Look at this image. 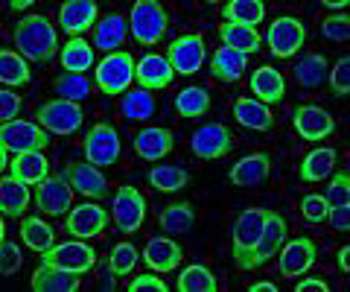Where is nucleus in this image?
<instances>
[{
  "instance_id": "nucleus-39",
  "label": "nucleus",
  "mask_w": 350,
  "mask_h": 292,
  "mask_svg": "<svg viewBox=\"0 0 350 292\" xmlns=\"http://www.w3.org/2000/svg\"><path fill=\"white\" fill-rule=\"evenodd\" d=\"M327 73L330 68H327V59L321 53H306L301 62H295V79L304 88H319L321 82H327Z\"/></svg>"
},
{
  "instance_id": "nucleus-7",
  "label": "nucleus",
  "mask_w": 350,
  "mask_h": 292,
  "mask_svg": "<svg viewBox=\"0 0 350 292\" xmlns=\"http://www.w3.org/2000/svg\"><path fill=\"white\" fill-rule=\"evenodd\" d=\"M266 213H269V208H245L234 222V240H231L234 243V261L243 269H248L251 252H254L260 231H262V225H266Z\"/></svg>"
},
{
  "instance_id": "nucleus-55",
  "label": "nucleus",
  "mask_w": 350,
  "mask_h": 292,
  "mask_svg": "<svg viewBox=\"0 0 350 292\" xmlns=\"http://www.w3.org/2000/svg\"><path fill=\"white\" fill-rule=\"evenodd\" d=\"M338 269H342V272H350V245L338 248Z\"/></svg>"
},
{
  "instance_id": "nucleus-28",
  "label": "nucleus",
  "mask_w": 350,
  "mask_h": 292,
  "mask_svg": "<svg viewBox=\"0 0 350 292\" xmlns=\"http://www.w3.org/2000/svg\"><path fill=\"white\" fill-rule=\"evenodd\" d=\"M32 193L24 181L6 176H0V213L3 216H24V211L29 208Z\"/></svg>"
},
{
  "instance_id": "nucleus-19",
  "label": "nucleus",
  "mask_w": 350,
  "mask_h": 292,
  "mask_svg": "<svg viewBox=\"0 0 350 292\" xmlns=\"http://www.w3.org/2000/svg\"><path fill=\"white\" fill-rule=\"evenodd\" d=\"M175 79V73L170 68V62L163 53H146L140 56V62H135V82L137 88L144 91H163L170 88Z\"/></svg>"
},
{
  "instance_id": "nucleus-41",
  "label": "nucleus",
  "mask_w": 350,
  "mask_h": 292,
  "mask_svg": "<svg viewBox=\"0 0 350 292\" xmlns=\"http://www.w3.org/2000/svg\"><path fill=\"white\" fill-rule=\"evenodd\" d=\"M149 185L161 193H178L190 185V176H187V170H181V167L158 164L149 170Z\"/></svg>"
},
{
  "instance_id": "nucleus-11",
  "label": "nucleus",
  "mask_w": 350,
  "mask_h": 292,
  "mask_svg": "<svg viewBox=\"0 0 350 292\" xmlns=\"http://www.w3.org/2000/svg\"><path fill=\"white\" fill-rule=\"evenodd\" d=\"M64 216H68V220H64V228H68V234L73 240H94V237H100L108 228V220H111L108 211L96 202L76 204V208H70Z\"/></svg>"
},
{
  "instance_id": "nucleus-44",
  "label": "nucleus",
  "mask_w": 350,
  "mask_h": 292,
  "mask_svg": "<svg viewBox=\"0 0 350 292\" xmlns=\"http://www.w3.org/2000/svg\"><path fill=\"white\" fill-rule=\"evenodd\" d=\"M108 266H111V272L117 278L131 275V269L137 266V248L131 243H117L111 248V254H108Z\"/></svg>"
},
{
  "instance_id": "nucleus-40",
  "label": "nucleus",
  "mask_w": 350,
  "mask_h": 292,
  "mask_svg": "<svg viewBox=\"0 0 350 292\" xmlns=\"http://www.w3.org/2000/svg\"><path fill=\"white\" fill-rule=\"evenodd\" d=\"M120 111L129 120H149L155 114V96L152 91H144V88H129L126 94H120Z\"/></svg>"
},
{
  "instance_id": "nucleus-56",
  "label": "nucleus",
  "mask_w": 350,
  "mask_h": 292,
  "mask_svg": "<svg viewBox=\"0 0 350 292\" xmlns=\"http://www.w3.org/2000/svg\"><path fill=\"white\" fill-rule=\"evenodd\" d=\"M248 292H278V287L271 280H257V284L248 287Z\"/></svg>"
},
{
  "instance_id": "nucleus-17",
  "label": "nucleus",
  "mask_w": 350,
  "mask_h": 292,
  "mask_svg": "<svg viewBox=\"0 0 350 292\" xmlns=\"http://www.w3.org/2000/svg\"><path fill=\"white\" fill-rule=\"evenodd\" d=\"M73 190L62 176H47L36 185V204L47 216H64L73 208Z\"/></svg>"
},
{
  "instance_id": "nucleus-43",
  "label": "nucleus",
  "mask_w": 350,
  "mask_h": 292,
  "mask_svg": "<svg viewBox=\"0 0 350 292\" xmlns=\"http://www.w3.org/2000/svg\"><path fill=\"white\" fill-rule=\"evenodd\" d=\"M53 88H56L59 100L79 103V100H85V96L91 94V82H88V77H82V73H62V77L53 82Z\"/></svg>"
},
{
  "instance_id": "nucleus-60",
  "label": "nucleus",
  "mask_w": 350,
  "mask_h": 292,
  "mask_svg": "<svg viewBox=\"0 0 350 292\" xmlns=\"http://www.w3.org/2000/svg\"><path fill=\"white\" fill-rule=\"evenodd\" d=\"M6 240V222H3V216H0V243Z\"/></svg>"
},
{
  "instance_id": "nucleus-5",
  "label": "nucleus",
  "mask_w": 350,
  "mask_h": 292,
  "mask_svg": "<svg viewBox=\"0 0 350 292\" xmlns=\"http://www.w3.org/2000/svg\"><path fill=\"white\" fill-rule=\"evenodd\" d=\"M82 120H85V111L73 100H50L36 111V123L47 135H73L79 132Z\"/></svg>"
},
{
  "instance_id": "nucleus-36",
  "label": "nucleus",
  "mask_w": 350,
  "mask_h": 292,
  "mask_svg": "<svg viewBox=\"0 0 350 292\" xmlns=\"http://www.w3.org/2000/svg\"><path fill=\"white\" fill-rule=\"evenodd\" d=\"M21 240L27 243L29 252L44 254L53 243H56V231H53V225L44 222L41 216H27V220L21 222Z\"/></svg>"
},
{
  "instance_id": "nucleus-13",
  "label": "nucleus",
  "mask_w": 350,
  "mask_h": 292,
  "mask_svg": "<svg viewBox=\"0 0 350 292\" xmlns=\"http://www.w3.org/2000/svg\"><path fill=\"white\" fill-rule=\"evenodd\" d=\"M111 213H114V222L123 234H135L140 231V225L146 220V199L140 196L137 187L123 185L117 187V196L111 202Z\"/></svg>"
},
{
  "instance_id": "nucleus-33",
  "label": "nucleus",
  "mask_w": 350,
  "mask_h": 292,
  "mask_svg": "<svg viewBox=\"0 0 350 292\" xmlns=\"http://www.w3.org/2000/svg\"><path fill=\"white\" fill-rule=\"evenodd\" d=\"M225 24H239V27H254L266 18V3L262 0H228L222 6Z\"/></svg>"
},
{
  "instance_id": "nucleus-6",
  "label": "nucleus",
  "mask_w": 350,
  "mask_h": 292,
  "mask_svg": "<svg viewBox=\"0 0 350 292\" xmlns=\"http://www.w3.org/2000/svg\"><path fill=\"white\" fill-rule=\"evenodd\" d=\"M0 146L6 152H44V146H50V135L44 132L38 123H29V120H15L9 123H0Z\"/></svg>"
},
{
  "instance_id": "nucleus-12",
  "label": "nucleus",
  "mask_w": 350,
  "mask_h": 292,
  "mask_svg": "<svg viewBox=\"0 0 350 292\" xmlns=\"http://www.w3.org/2000/svg\"><path fill=\"white\" fill-rule=\"evenodd\" d=\"M62 178L68 181L73 193H79L85 199L100 202L108 196V178L103 176L100 167L88 164V161H70V164L62 170Z\"/></svg>"
},
{
  "instance_id": "nucleus-24",
  "label": "nucleus",
  "mask_w": 350,
  "mask_h": 292,
  "mask_svg": "<svg viewBox=\"0 0 350 292\" xmlns=\"http://www.w3.org/2000/svg\"><path fill=\"white\" fill-rule=\"evenodd\" d=\"M9 176L18 178V181H24L27 187H36L41 178H47L50 176V161L44 152H18L9 158Z\"/></svg>"
},
{
  "instance_id": "nucleus-34",
  "label": "nucleus",
  "mask_w": 350,
  "mask_h": 292,
  "mask_svg": "<svg viewBox=\"0 0 350 292\" xmlns=\"http://www.w3.org/2000/svg\"><path fill=\"white\" fill-rule=\"evenodd\" d=\"M59 59L64 73H82L85 77L94 68V47L85 38H68V44L59 50Z\"/></svg>"
},
{
  "instance_id": "nucleus-54",
  "label": "nucleus",
  "mask_w": 350,
  "mask_h": 292,
  "mask_svg": "<svg viewBox=\"0 0 350 292\" xmlns=\"http://www.w3.org/2000/svg\"><path fill=\"white\" fill-rule=\"evenodd\" d=\"M96 269H100V289H105V292H111L114 289V280H117V275L111 272V266H108V261L100 266V261H96Z\"/></svg>"
},
{
  "instance_id": "nucleus-32",
  "label": "nucleus",
  "mask_w": 350,
  "mask_h": 292,
  "mask_svg": "<svg viewBox=\"0 0 350 292\" xmlns=\"http://www.w3.org/2000/svg\"><path fill=\"white\" fill-rule=\"evenodd\" d=\"M196 225V211L190 202H172L161 211V228L167 237H184Z\"/></svg>"
},
{
  "instance_id": "nucleus-49",
  "label": "nucleus",
  "mask_w": 350,
  "mask_h": 292,
  "mask_svg": "<svg viewBox=\"0 0 350 292\" xmlns=\"http://www.w3.org/2000/svg\"><path fill=\"white\" fill-rule=\"evenodd\" d=\"M327 82H330V91L336 96H347L350 94V59L347 56H342L330 68V73H327Z\"/></svg>"
},
{
  "instance_id": "nucleus-15",
  "label": "nucleus",
  "mask_w": 350,
  "mask_h": 292,
  "mask_svg": "<svg viewBox=\"0 0 350 292\" xmlns=\"http://www.w3.org/2000/svg\"><path fill=\"white\" fill-rule=\"evenodd\" d=\"M286 234H289V225L283 220L280 213L269 211L266 213V225H262L260 231V240L254 245V252H251V261H248V269H257L262 263H269L271 257L280 252V245L286 243Z\"/></svg>"
},
{
  "instance_id": "nucleus-29",
  "label": "nucleus",
  "mask_w": 350,
  "mask_h": 292,
  "mask_svg": "<svg viewBox=\"0 0 350 292\" xmlns=\"http://www.w3.org/2000/svg\"><path fill=\"white\" fill-rule=\"evenodd\" d=\"M251 91L260 103H280L283 94H286V79L280 77V70H275L271 64H262V68L254 70L251 77Z\"/></svg>"
},
{
  "instance_id": "nucleus-52",
  "label": "nucleus",
  "mask_w": 350,
  "mask_h": 292,
  "mask_svg": "<svg viewBox=\"0 0 350 292\" xmlns=\"http://www.w3.org/2000/svg\"><path fill=\"white\" fill-rule=\"evenodd\" d=\"M327 222H330L336 231H350V204H336V208H330Z\"/></svg>"
},
{
  "instance_id": "nucleus-51",
  "label": "nucleus",
  "mask_w": 350,
  "mask_h": 292,
  "mask_svg": "<svg viewBox=\"0 0 350 292\" xmlns=\"http://www.w3.org/2000/svg\"><path fill=\"white\" fill-rule=\"evenodd\" d=\"M129 292H170V287L163 284L155 272H149V275H140V278L131 280Z\"/></svg>"
},
{
  "instance_id": "nucleus-50",
  "label": "nucleus",
  "mask_w": 350,
  "mask_h": 292,
  "mask_svg": "<svg viewBox=\"0 0 350 292\" xmlns=\"http://www.w3.org/2000/svg\"><path fill=\"white\" fill-rule=\"evenodd\" d=\"M21 96L12 88H0V123H9L21 114Z\"/></svg>"
},
{
  "instance_id": "nucleus-20",
  "label": "nucleus",
  "mask_w": 350,
  "mask_h": 292,
  "mask_svg": "<svg viewBox=\"0 0 350 292\" xmlns=\"http://www.w3.org/2000/svg\"><path fill=\"white\" fill-rule=\"evenodd\" d=\"M100 6L94 0H68L59 9V27L68 32V38H82V32L94 29Z\"/></svg>"
},
{
  "instance_id": "nucleus-23",
  "label": "nucleus",
  "mask_w": 350,
  "mask_h": 292,
  "mask_svg": "<svg viewBox=\"0 0 350 292\" xmlns=\"http://www.w3.org/2000/svg\"><path fill=\"white\" fill-rule=\"evenodd\" d=\"M234 120L243 129H251V132H269V129L275 126V114H271V108L266 103L251 100V96H237Z\"/></svg>"
},
{
  "instance_id": "nucleus-9",
  "label": "nucleus",
  "mask_w": 350,
  "mask_h": 292,
  "mask_svg": "<svg viewBox=\"0 0 350 292\" xmlns=\"http://www.w3.org/2000/svg\"><path fill=\"white\" fill-rule=\"evenodd\" d=\"M304 41H306V27L292 15L271 21V27L266 32V44L275 59H292L304 47Z\"/></svg>"
},
{
  "instance_id": "nucleus-16",
  "label": "nucleus",
  "mask_w": 350,
  "mask_h": 292,
  "mask_svg": "<svg viewBox=\"0 0 350 292\" xmlns=\"http://www.w3.org/2000/svg\"><path fill=\"white\" fill-rule=\"evenodd\" d=\"M278 254H280V263H278L280 275L283 278H301L315 266V254L319 252H315V243L310 237H298V240L283 243Z\"/></svg>"
},
{
  "instance_id": "nucleus-25",
  "label": "nucleus",
  "mask_w": 350,
  "mask_h": 292,
  "mask_svg": "<svg viewBox=\"0 0 350 292\" xmlns=\"http://www.w3.org/2000/svg\"><path fill=\"white\" fill-rule=\"evenodd\" d=\"M172 144H175V137H172L170 129H163V126H149L140 135H135V152L144 161L167 158L172 152Z\"/></svg>"
},
{
  "instance_id": "nucleus-42",
  "label": "nucleus",
  "mask_w": 350,
  "mask_h": 292,
  "mask_svg": "<svg viewBox=\"0 0 350 292\" xmlns=\"http://www.w3.org/2000/svg\"><path fill=\"white\" fill-rule=\"evenodd\" d=\"M175 289L178 292H216L219 287H216V278H213L211 269L202 266V263H193L178 275Z\"/></svg>"
},
{
  "instance_id": "nucleus-37",
  "label": "nucleus",
  "mask_w": 350,
  "mask_h": 292,
  "mask_svg": "<svg viewBox=\"0 0 350 292\" xmlns=\"http://www.w3.org/2000/svg\"><path fill=\"white\" fill-rule=\"evenodd\" d=\"M29 62L15 50H0V85L6 88H18V85L29 82Z\"/></svg>"
},
{
  "instance_id": "nucleus-31",
  "label": "nucleus",
  "mask_w": 350,
  "mask_h": 292,
  "mask_svg": "<svg viewBox=\"0 0 350 292\" xmlns=\"http://www.w3.org/2000/svg\"><path fill=\"white\" fill-rule=\"evenodd\" d=\"M248 68V56L237 53L231 47H219L211 56V73L219 82H237Z\"/></svg>"
},
{
  "instance_id": "nucleus-46",
  "label": "nucleus",
  "mask_w": 350,
  "mask_h": 292,
  "mask_svg": "<svg viewBox=\"0 0 350 292\" xmlns=\"http://www.w3.org/2000/svg\"><path fill=\"white\" fill-rule=\"evenodd\" d=\"M327 213H330V204H327L324 193H310V196H304V202H301V216H304L306 222L319 225V222L327 220Z\"/></svg>"
},
{
  "instance_id": "nucleus-47",
  "label": "nucleus",
  "mask_w": 350,
  "mask_h": 292,
  "mask_svg": "<svg viewBox=\"0 0 350 292\" xmlns=\"http://www.w3.org/2000/svg\"><path fill=\"white\" fill-rule=\"evenodd\" d=\"M21 266H24V257H21L18 243L3 240V243H0V275L12 278V275L21 272Z\"/></svg>"
},
{
  "instance_id": "nucleus-35",
  "label": "nucleus",
  "mask_w": 350,
  "mask_h": 292,
  "mask_svg": "<svg viewBox=\"0 0 350 292\" xmlns=\"http://www.w3.org/2000/svg\"><path fill=\"white\" fill-rule=\"evenodd\" d=\"M219 38H222V47H231L237 53H243V56L257 53L262 44L260 32L254 27H239V24H222L219 27Z\"/></svg>"
},
{
  "instance_id": "nucleus-26",
  "label": "nucleus",
  "mask_w": 350,
  "mask_h": 292,
  "mask_svg": "<svg viewBox=\"0 0 350 292\" xmlns=\"http://www.w3.org/2000/svg\"><path fill=\"white\" fill-rule=\"evenodd\" d=\"M32 292H76L82 287V275L64 272V269H53V266H38L29 278Z\"/></svg>"
},
{
  "instance_id": "nucleus-21",
  "label": "nucleus",
  "mask_w": 350,
  "mask_h": 292,
  "mask_svg": "<svg viewBox=\"0 0 350 292\" xmlns=\"http://www.w3.org/2000/svg\"><path fill=\"white\" fill-rule=\"evenodd\" d=\"M181 261H184V252L172 237H152L144 248V263L149 266V272H155V275L172 272Z\"/></svg>"
},
{
  "instance_id": "nucleus-48",
  "label": "nucleus",
  "mask_w": 350,
  "mask_h": 292,
  "mask_svg": "<svg viewBox=\"0 0 350 292\" xmlns=\"http://www.w3.org/2000/svg\"><path fill=\"white\" fill-rule=\"evenodd\" d=\"M321 36L327 38V41H336V44H345V41L350 38V18L345 15V12H336V15H330L321 24Z\"/></svg>"
},
{
  "instance_id": "nucleus-38",
  "label": "nucleus",
  "mask_w": 350,
  "mask_h": 292,
  "mask_svg": "<svg viewBox=\"0 0 350 292\" xmlns=\"http://www.w3.org/2000/svg\"><path fill=\"white\" fill-rule=\"evenodd\" d=\"M207 108H211V94L202 85H187V88L178 91V96H175V111L181 117H187V120L204 117Z\"/></svg>"
},
{
  "instance_id": "nucleus-59",
  "label": "nucleus",
  "mask_w": 350,
  "mask_h": 292,
  "mask_svg": "<svg viewBox=\"0 0 350 292\" xmlns=\"http://www.w3.org/2000/svg\"><path fill=\"white\" fill-rule=\"evenodd\" d=\"M327 9H336V12H338V9H345V6H350L347 3V0H330V3H324Z\"/></svg>"
},
{
  "instance_id": "nucleus-8",
  "label": "nucleus",
  "mask_w": 350,
  "mask_h": 292,
  "mask_svg": "<svg viewBox=\"0 0 350 292\" xmlns=\"http://www.w3.org/2000/svg\"><path fill=\"white\" fill-rule=\"evenodd\" d=\"M167 62L175 77H193V73L202 70V64L207 59V50H204V38L199 32H190V36H181L175 38L172 44L167 47Z\"/></svg>"
},
{
  "instance_id": "nucleus-2",
  "label": "nucleus",
  "mask_w": 350,
  "mask_h": 292,
  "mask_svg": "<svg viewBox=\"0 0 350 292\" xmlns=\"http://www.w3.org/2000/svg\"><path fill=\"white\" fill-rule=\"evenodd\" d=\"M126 24H129V32L135 36L137 44L155 47L170 27V15L158 0H137V3L131 6V15H129Z\"/></svg>"
},
{
  "instance_id": "nucleus-53",
  "label": "nucleus",
  "mask_w": 350,
  "mask_h": 292,
  "mask_svg": "<svg viewBox=\"0 0 350 292\" xmlns=\"http://www.w3.org/2000/svg\"><path fill=\"white\" fill-rule=\"evenodd\" d=\"M295 292H330V287H327V280L321 278H304L298 287H295Z\"/></svg>"
},
{
  "instance_id": "nucleus-4",
  "label": "nucleus",
  "mask_w": 350,
  "mask_h": 292,
  "mask_svg": "<svg viewBox=\"0 0 350 292\" xmlns=\"http://www.w3.org/2000/svg\"><path fill=\"white\" fill-rule=\"evenodd\" d=\"M96 252L85 240H68V243H53L47 252L41 254V263L44 266H53V269H64V272H73V275H85V272H94L96 266Z\"/></svg>"
},
{
  "instance_id": "nucleus-27",
  "label": "nucleus",
  "mask_w": 350,
  "mask_h": 292,
  "mask_svg": "<svg viewBox=\"0 0 350 292\" xmlns=\"http://www.w3.org/2000/svg\"><path fill=\"white\" fill-rule=\"evenodd\" d=\"M129 36V24L123 15H105L94 24V47L103 53H114L123 47V41Z\"/></svg>"
},
{
  "instance_id": "nucleus-3",
  "label": "nucleus",
  "mask_w": 350,
  "mask_h": 292,
  "mask_svg": "<svg viewBox=\"0 0 350 292\" xmlns=\"http://www.w3.org/2000/svg\"><path fill=\"white\" fill-rule=\"evenodd\" d=\"M94 82L96 88L108 96H120L135 85V59L126 50L105 53V59L94 68Z\"/></svg>"
},
{
  "instance_id": "nucleus-14",
  "label": "nucleus",
  "mask_w": 350,
  "mask_h": 292,
  "mask_svg": "<svg viewBox=\"0 0 350 292\" xmlns=\"http://www.w3.org/2000/svg\"><path fill=\"white\" fill-rule=\"evenodd\" d=\"M190 149H193L196 158L216 161V158H222V155H228L234 149V137L222 123H204V126H199L193 132Z\"/></svg>"
},
{
  "instance_id": "nucleus-30",
  "label": "nucleus",
  "mask_w": 350,
  "mask_h": 292,
  "mask_svg": "<svg viewBox=\"0 0 350 292\" xmlns=\"http://www.w3.org/2000/svg\"><path fill=\"white\" fill-rule=\"evenodd\" d=\"M336 149L333 146H315L310 155L301 161V178L315 185V181H324L327 176H333L336 172Z\"/></svg>"
},
{
  "instance_id": "nucleus-58",
  "label": "nucleus",
  "mask_w": 350,
  "mask_h": 292,
  "mask_svg": "<svg viewBox=\"0 0 350 292\" xmlns=\"http://www.w3.org/2000/svg\"><path fill=\"white\" fill-rule=\"evenodd\" d=\"M6 167H9V152H6L3 146H0V176L6 172Z\"/></svg>"
},
{
  "instance_id": "nucleus-10",
  "label": "nucleus",
  "mask_w": 350,
  "mask_h": 292,
  "mask_svg": "<svg viewBox=\"0 0 350 292\" xmlns=\"http://www.w3.org/2000/svg\"><path fill=\"white\" fill-rule=\"evenodd\" d=\"M85 161L94 167H114L120 161V135L111 123H96L85 135Z\"/></svg>"
},
{
  "instance_id": "nucleus-1",
  "label": "nucleus",
  "mask_w": 350,
  "mask_h": 292,
  "mask_svg": "<svg viewBox=\"0 0 350 292\" xmlns=\"http://www.w3.org/2000/svg\"><path fill=\"white\" fill-rule=\"evenodd\" d=\"M15 53L27 62H50L59 53L56 27L44 15H27L15 24Z\"/></svg>"
},
{
  "instance_id": "nucleus-22",
  "label": "nucleus",
  "mask_w": 350,
  "mask_h": 292,
  "mask_svg": "<svg viewBox=\"0 0 350 292\" xmlns=\"http://www.w3.org/2000/svg\"><path fill=\"white\" fill-rule=\"evenodd\" d=\"M269 172H271V158L266 152H251L237 161L231 172H228V178L237 187H260V185H266Z\"/></svg>"
},
{
  "instance_id": "nucleus-18",
  "label": "nucleus",
  "mask_w": 350,
  "mask_h": 292,
  "mask_svg": "<svg viewBox=\"0 0 350 292\" xmlns=\"http://www.w3.org/2000/svg\"><path fill=\"white\" fill-rule=\"evenodd\" d=\"M292 123H295V132H298L304 140H310V144L327 140L336 132L333 114H327L319 105H298L292 114Z\"/></svg>"
},
{
  "instance_id": "nucleus-57",
  "label": "nucleus",
  "mask_w": 350,
  "mask_h": 292,
  "mask_svg": "<svg viewBox=\"0 0 350 292\" xmlns=\"http://www.w3.org/2000/svg\"><path fill=\"white\" fill-rule=\"evenodd\" d=\"M9 6H12V9H15V12H24V9H29V6H36V3H32V0H12V3H9Z\"/></svg>"
},
{
  "instance_id": "nucleus-45",
  "label": "nucleus",
  "mask_w": 350,
  "mask_h": 292,
  "mask_svg": "<svg viewBox=\"0 0 350 292\" xmlns=\"http://www.w3.org/2000/svg\"><path fill=\"white\" fill-rule=\"evenodd\" d=\"M324 199H327V204H330V208H336V204H350V178H347V172H342V170L333 172V178H330V185H327Z\"/></svg>"
}]
</instances>
